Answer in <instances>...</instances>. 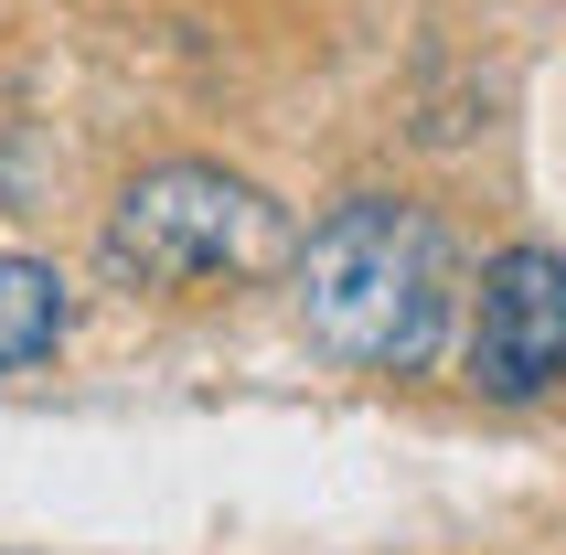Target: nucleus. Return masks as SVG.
Wrapping results in <instances>:
<instances>
[{
    "mask_svg": "<svg viewBox=\"0 0 566 555\" xmlns=\"http://www.w3.org/2000/svg\"><path fill=\"white\" fill-rule=\"evenodd\" d=\"M460 310V247L407 192H353L300 235V321L353 374H428Z\"/></svg>",
    "mask_w": 566,
    "mask_h": 555,
    "instance_id": "1",
    "label": "nucleus"
},
{
    "mask_svg": "<svg viewBox=\"0 0 566 555\" xmlns=\"http://www.w3.org/2000/svg\"><path fill=\"white\" fill-rule=\"evenodd\" d=\"M289 247L279 203L214 160H150L139 182L107 203V268L139 278V289H224V278H256L268 256Z\"/></svg>",
    "mask_w": 566,
    "mask_h": 555,
    "instance_id": "2",
    "label": "nucleus"
},
{
    "mask_svg": "<svg viewBox=\"0 0 566 555\" xmlns=\"http://www.w3.org/2000/svg\"><path fill=\"white\" fill-rule=\"evenodd\" d=\"M471 396L492 406H535L566 385V256L556 247H503L471 289V342H460Z\"/></svg>",
    "mask_w": 566,
    "mask_h": 555,
    "instance_id": "3",
    "label": "nucleus"
},
{
    "mask_svg": "<svg viewBox=\"0 0 566 555\" xmlns=\"http://www.w3.org/2000/svg\"><path fill=\"white\" fill-rule=\"evenodd\" d=\"M75 332V300L43 256H0V374H32L54 342Z\"/></svg>",
    "mask_w": 566,
    "mask_h": 555,
    "instance_id": "4",
    "label": "nucleus"
}]
</instances>
